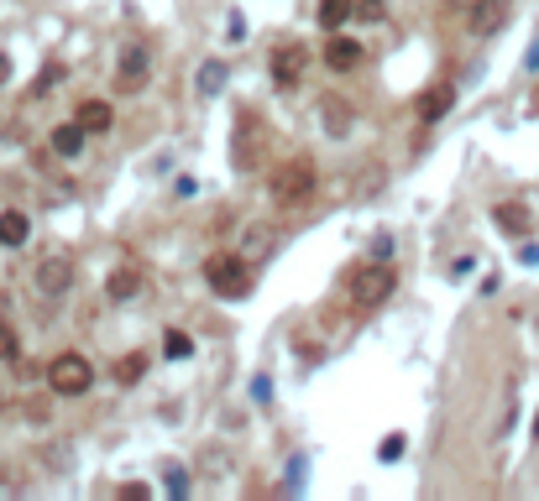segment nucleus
<instances>
[{
  "label": "nucleus",
  "instance_id": "4be33fe9",
  "mask_svg": "<svg viewBox=\"0 0 539 501\" xmlns=\"http://www.w3.org/2000/svg\"><path fill=\"white\" fill-rule=\"evenodd\" d=\"M357 16L361 21H382L388 16V0H357Z\"/></svg>",
  "mask_w": 539,
  "mask_h": 501
},
{
  "label": "nucleus",
  "instance_id": "f257e3e1",
  "mask_svg": "<svg viewBox=\"0 0 539 501\" xmlns=\"http://www.w3.org/2000/svg\"><path fill=\"white\" fill-rule=\"evenodd\" d=\"M95 382V366L84 361V355H73V350H63L48 361V387L58 391V397H84Z\"/></svg>",
  "mask_w": 539,
  "mask_h": 501
},
{
  "label": "nucleus",
  "instance_id": "20e7f679",
  "mask_svg": "<svg viewBox=\"0 0 539 501\" xmlns=\"http://www.w3.org/2000/svg\"><path fill=\"white\" fill-rule=\"evenodd\" d=\"M309 188H314V163L309 157H294V163H283L273 172V199L278 204H299V199H309Z\"/></svg>",
  "mask_w": 539,
  "mask_h": 501
},
{
  "label": "nucleus",
  "instance_id": "ddd939ff",
  "mask_svg": "<svg viewBox=\"0 0 539 501\" xmlns=\"http://www.w3.org/2000/svg\"><path fill=\"white\" fill-rule=\"evenodd\" d=\"M450 105H456V89L450 84H435L429 95H420V120L429 125V120H440V115L450 110Z\"/></svg>",
  "mask_w": 539,
  "mask_h": 501
},
{
  "label": "nucleus",
  "instance_id": "a878e982",
  "mask_svg": "<svg viewBox=\"0 0 539 501\" xmlns=\"http://www.w3.org/2000/svg\"><path fill=\"white\" fill-rule=\"evenodd\" d=\"M535 434H539V418H535Z\"/></svg>",
  "mask_w": 539,
  "mask_h": 501
},
{
  "label": "nucleus",
  "instance_id": "0eeeda50",
  "mask_svg": "<svg viewBox=\"0 0 539 501\" xmlns=\"http://www.w3.org/2000/svg\"><path fill=\"white\" fill-rule=\"evenodd\" d=\"M304 63H309V57H304L299 42H283V48H273V79H278L283 89H289V84H299Z\"/></svg>",
  "mask_w": 539,
  "mask_h": 501
},
{
  "label": "nucleus",
  "instance_id": "2eb2a0df",
  "mask_svg": "<svg viewBox=\"0 0 539 501\" xmlns=\"http://www.w3.org/2000/svg\"><path fill=\"white\" fill-rule=\"evenodd\" d=\"M136 287H142V272H136V267H116V272H111V282H105V292H111L116 303L136 298Z\"/></svg>",
  "mask_w": 539,
  "mask_h": 501
},
{
  "label": "nucleus",
  "instance_id": "423d86ee",
  "mask_svg": "<svg viewBox=\"0 0 539 501\" xmlns=\"http://www.w3.org/2000/svg\"><path fill=\"white\" fill-rule=\"evenodd\" d=\"M68 282H73V262H68V256H48V262L37 267V287H42L48 298H63Z\"/></svg>",
  "mask_w": 539,
  "mask_h": 501
},
{
  "label": "nucleus",
  "instance_id": "7ed1b4c3",
  "mask_svg": "<svg viewBox=\"0 0 539 501\" xmlns=\"http://www.w3.org/2000/svg\"><path fill=\"white\" fill-rule=\"evenodd\" d=\"M346 287H351V303H357V308H377V303H388V292L398 287V277L377 262V267H357V272L346 277Z\"/></svg>",
  "mask_w": 539,
  "mask_h": 501
},
{
  "label": "nucleus",
  "instance_id": "dca6fc26",
  "mask_svg": "<svg viewBox=\"0 0 539 501\" xmlns=\"http://www.w3.org/2000/svg\"><path fill=\"white\" fill-rule=\"evenodd\" d=\"M492 220H497V230H508V235H524V230H529V209H524V204H497Z\"/></svg>",
  "mask_w": 539,
  "mask_h": 501
},
{
  "label": "nucleus",
  "instance_id": "6e6552de",
  "mask_svg": "<svg viewBox=\"0 0 539 501\" xmlns=\"http://www.w3.org/2000/svg\"><path fill=\"white\" fill-rule=\"evenodd\" d=\"M84 141H89V131H84V120L73 115V120H63L58 131H53V152L58 157H79L84 152Z\"/></svg>",
  "mask_w": 539,
  "mask_h": 501
},
{
  "label": "nucleus",
  "instance_id": "412c9836",
  "mask_svg": "<svg viewBox=\"0 0 539 501\" xmlns=\"http://www.w3.org/2000/svg\"><path fill=\"white\" fill-rule=\"evenodd\" d=\"M58 79H63V63H48V68L37 73V84H32V95H48V89H58Z\"/></svg>",
  "mask_w": 539,
  "mask_h": 501
},
{
  "label": "nucleus",
  "instance_id": "f3484780",
  "mask_svg": "<svg viewBox=\"0 0 539 501\" xmlns=\"http://www.w3.org/2000/svg\"><path fill=\"white\" fill-rule=\"evenodd\" d=\"M163 355H168V361H189V355H194V339L183 330H168L163 334Z\"/></svg>",
  "mask_w": 539,
  "mask_h": 501
},
{
  "label": "nucleus",
  "instance_id": "39448f33",
  "mask_svg": "<svg viewBox=\"0 0 539 501\" xmlns=\"http://www.w3.org/2000/svg\"><path fill=\"white\" fill-rule=\"evenodd\" d=\"M357 63H361V42L357 37L330 32V42H325V68H330V73H351Z\"/></svg>",
  "mask_w": 539,
  "mask_h": 501
},
{
  "label": "nucleus",
  "instance_id": "1a4fd4ad",
  "mask_svg": "<svg viewBox=\"0 0 539 501\" xmlns=\"http://www.w3.org/2000/svg\"><path fill=\"white\" fill-rule=\"evenodd\" d=\"M120 89L126 95L147 89V48H131V53L120 57Z\"/></svg>",
  "mask_w": 539,
  "mask_h": 501
},
{
  "label": "nucleus",
  "instance_id": "a211bd4d",
  "mask_svg": "<svg viewBox=\"0 0 539 501\" xmlns=\"http://www.w3.org/2000/svg\"><path fill=\"white\" fill-rule=\"evenodd\" d=\"M116 376L126 382V387H131V382H142V376H147V355L136 350V355H126V361H116Z\"/></svg>",
  "mask_w": 539,
  "mask_h": 501
},
{
  "label": "nucleus",
  "instance_id": "6ab92c4d",
  "mask_svg": "<svg viewBox=\"0 0 539 501\" xmlns=\"http://www.w3.org/2000/svg\"><path fill=\"white\" fill-rule=\"evenodd\" d=\"M325 120H330V125H325L330 136H346V131H351V110H346V105H335V100L325 105Z\"/></svg>",
  "mask_w": 539,
  "mask_h": 501
},
{
  "label": "nucleus",
  "instance_id": "f8f14e48",
  "mask_svg": "<svg viewBox=\"0 0 539 501\" xmlns=\"http://www.w3.org/2000/svg\"><path fill=\"white\" fill-rule=\"evenodd\" d=\"M79 120H84L89 136H105V131L116 125V110H111L105 100H84V105H79Z\"/></svg>",
  "mask_w": 539,
  "mask_h": 501
},
{
  "label": "nucleus",
  "instance_id": "393cba45",
  "mask_svg": "<svg viewBox=\"0 0 539 501\" xmlns=\"http://www.w3.org/2000/svg\"><path fill=\"white\" fill-rule=\"evenodd\" d=\"M0 84H11V57L0 53Z\"/></svg>",
  "mask_w": 539,
  "mask_h": 501
},
{
  "label": "nucleus",
  "instance_id": "9b49d317",
  "mask_svg": "<svg viewBox=\"0 0 539 501\" xmlns=\"http://www.w3.org/2000/svg\"><path fill=\"white\" fill-rule=\"evenodd\" d=\"M351 16H357V0H320V11H314V21H320L325 32H341Z\"/></svg>",
  "mask_w": 539,
  "mask_h": 501
},
{
  "label": "nucleus",
  "instance_id": "4468645a",
  "mask_svg": "<svg viewBox=\"0 0 539 501\" xmlns=\"http://www.w3.org/2000/svg\"><path fill=\"white\" fill-rule=\"evenodd\" d=\"M27 235H32V220H27L21 209H5V215H0V246L16 251V246H27Z\"/></svg>",
  "mask_w": 539,
  "mask_h": 501
},
{
  "label": "nucleus",
  "instance_id": "f03ea898",
  "mask_svg": "<svg viewBox=\"0 0 539 501\" xmlns=\"http://www.w3.org/2000/svg\"><path fill=\"white\" fill-rule=\"evenodd\" d=\"M204 282H210L220 298L236 303V298L251 292V267H246L241 256H210V262H204Z\"/></svg>",
  "mask_w": 539,
  "mask_h": 501
},
{
  "label": "nucleus",
  "instance_id": "5701e85b",
  "mask_svg": "<svg viewBox=\"0 0 539 501\" xmlns=\"http://www.w3.org/2000/svg\"><path fill=\"white\" fill-rule=\"evenodd\" d=\"M5 361H16V330L11 324H0V366Z\"/></svg>",
  "mask_w": 539,
  "mask_h": 501
},
{
  "label": "nucleus",
  "instance_id": "b1692460",
  "mask_svg": "<svg viewBox=\"0 0 539 501\" xmlns=\"http://www.w3.org/2000/svg\"><path fill=\"white\" fill-rule=\"evenodd\" d=\"M404 454V434H393V439H382V459H398Z\"/></svg>",
  "mask_w": 539,
  "mask_h": 501
},
{
  "label": "nucleus",
  "instance_id": "9d476101",
  "mask_svg": "<svg viewBox=\"0 0 539 501\" xmlns=\"http://www.w3.org/2000/svg\"><path fill=\"white\" fill-rule=\"evenodd\" d=\"M508 21V0H477V11H472V32L487 37V32H497Z\"/></svg>",
  "mask_w": 539,
  "mask_h": 501
},
{
  "label": "nucleus",
  "instance_id": "aec40b11",
  "mask_svg": "<svg viewBox=\"0 0 539 501\" xmlns=\"http://www.w3.org/2000/svg\"><path fill=\"white\" fill-rule=\"evenodd\" d=\"M220 84H226V63H204V68H199V89H204V95H215Z\"/></svg>",
  "mask_w": 539,
  "mask_h": 501
}]
</instances>
